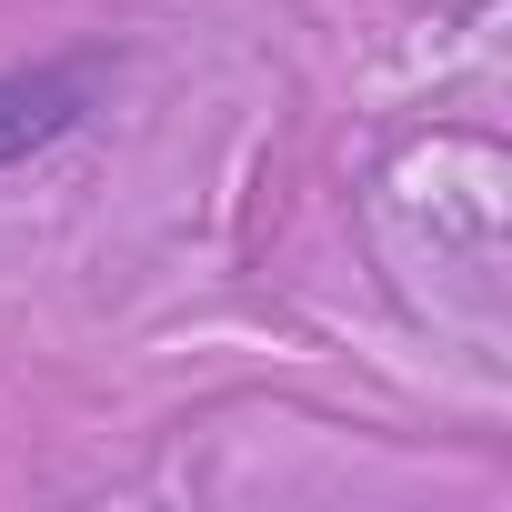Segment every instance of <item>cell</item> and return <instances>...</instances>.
I'll use <instances>...</instances> for the list:
<instances>
[{
    "label": "cell",
    "instance_id": "cell-1",
    "mask_svg": "<svg viewBox=\"0 0 512 512\" xmlns=\"http://www.w3.org/2000/svg\"><path fill=\"white\" fill-rule=\"evenodd\" d=\"M111 71H121L111 51H61V61H21V71H0V171H21V161L61 151V141L101 111Z\"/></svg>",
    "mask_w": 512,
    "mask_h": 512
}]
</instances>
